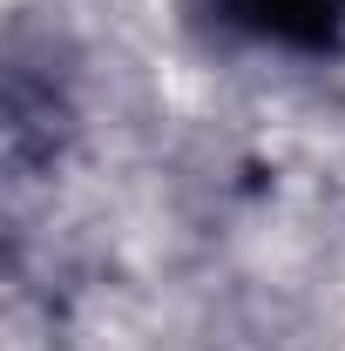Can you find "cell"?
Segmentation results:
<instances>
[{
  "label": "cell",
  "mask_w": 345,
  "mask_h": 351,
  "mask_svg": "<svg viewBox=\"0 0 345 351\" xmlns=\"http://www.w3.org/2000/svg\"><path fill=\"white\" fill-rule=\"evenodd\" d=\"M230 14L278 47L325 54L345 41V0H230Z\"/></svg>",
  "instance_id": "obj_1"
}]
</instances>
